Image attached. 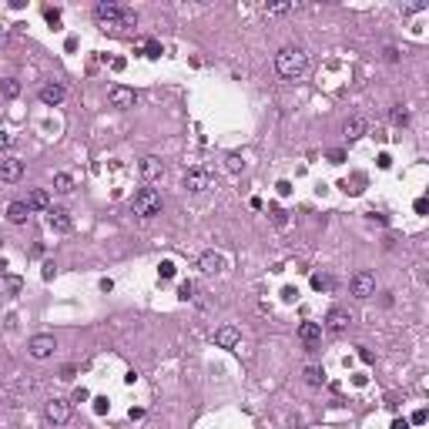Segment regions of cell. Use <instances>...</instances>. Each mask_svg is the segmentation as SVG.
<instances>
[{
  "label": "cell",
  "instance_id": "cell-30",
  "mask_svg": "<svg viewBox=\"0 0 429 429\" xmlns=\"http://www.w3.org/2000/svg\"><path fill=\"white\" fill-rule=\"evenodd\" d=\"M44 17H47L50 27H61V10H57V7H47V10H44Z\"/></svg>",
  "mask_w": 429,
  "mask_h": 429
},
{
  "label": "cell",
  "instance_id": "cell-24",
  "mask_svg": "<svg viewBox=\"0 0 429 429\" xmlns=\"http://www.w3.org/2000/svg\"><path fill=\"white\" fill-rule=\"evenodd\" d=\"M292 10H299V4H275V7H265V14L278 17V14H292Z\"/></svg>",
  "mask_w": 429,
  "mask_h": 429
},
{
  "label": "cell",
  "instance_id": "cell-3",
  "mask_svg": "<svg viewBox=\"0 0 429 429\" xmlns=\"http://www.w3.org/2000/svg\"><path fill=\"white\" fill-rule=\"evenodd\" d=\"M161 208H164V202H161L158 188H141L131 198V215H138V218H154V215H161Z\"/></svg>",
  "mask_w": 429,
  "mask_h": 429
},
{
  "label": "cell",
  "instance_id": "cell-43",
  "mask_svg": "<svg viewBox=\"0 0 429 429\" xmlns=\"http://www.w3.org/2000/svg\"><path fill=\"white\" fill-rule=\"evenodd\" d=\"M392 429H409V422H406V419H396V422H392Z\"/></svg>",
  "mask_w": 429,
  "mask_h": 429
},
{
  "label": "cell",
  "instance_id": "cell-11",
  "mask_svg": "<svg viewBox=\"0 0 429 429\" xmlns=\"http://www.w3.org/2000/svg\"><path fill=\"white\" fill-rule=\"evenodd\" d=\"M24 178V161L20 158H4L0 161V181H7V185H14V181Z\"/></svg>",
  "mask_w": 429,
  "mask_h": 429
},
{
  "label": "cell",
  "instance_id": "cell-21",
  "mask_svg": "<svg viewBox=\"0 0 429 429\" xmlns=\"http://www.w3.org/2000/svg\"><path fill=\"white\" fill-rule=\"evenodd\" d=\"M302 376H305L308 386H322V382H325V373L319 369V365H305V373H302Z\"/></svg>",
  "mask_w": 429,
  "mask_h": 429
},
{
  "label": "cell",
  "instance_id": "cell-13",
  "mask_svg": "<svg viewBox=\"0 0 429 429\" xmlns=\"http://www.w3.org/2000/svg\"><path fill=\"white\" fill-rule=\"evenodd\" d=\"M64 97H67V91H64V84H57V81H47L41 88V101L47 107H57V104H64Z\"/></svg>",
  "mask_w": 429,
  "mask_h": 429
},
{
  "label": "cell",
  "instance_id": "cell-22",
  "mask_svg": "<svg viewBox=\"0 0 429 429\" xmlns=\"http://www.w3.org/2000/svg\"><path fill=\"white\" fill-rule=\"evenodd\" d=\"M268 215H272V221H275L278 228H285V225H289V215H285V208H282V205H268Z\"/></svg>",
  "mask_w": 429,
  "mask_h": 429
},
{
  "label": "cell",
  "instance_id": "cell-36",
  "mask_svg": "<svg viewBox=\"0 0 429 429\" xmlns=\"http://www.w3.org/2000/svg\"><path fill=\"white\" fill-rule=\"evenodd\" d=\"M426 419H429V413H426V409H416V413H413V422H416V426H422Z\"/></svg>",
  "mask_w": 429,
  "mask_h": 429
},
{
  "label": "cell",
  "instance_id": "cell-42",
  "mask_svg": "<svg viewBox=\"0 0 429 429\" xmlns=\"http://www.w3.org/2000/svg\"><path fill=\"white\" fill-rule=\"evenodd\" d=\"M74 376H77V373H74V365H64V373H61V379H74Z\"/></svg>",
  "mask_w": 429,
  "mask_h": 429
},
{
  "label": "cell",
  "instance_id": "cell-1",
  "mask_svg": "<svg viewBox=\"0 0 429 429\" xmlns=\"http://www.w3.org/2000/svg\"><path fill=\"white\" fill-rule=\"evenodd\" d=\"M94 20L101 31H111V34H121L128 27H138V17L134 10L121 7V4H97L94 7Z\"/></svg>",
  "mask_w": 429,
  "mask_h": 429
},
{
  "label": "cell",
  "instance_id": "cell-18",
  "mask_svg": "<svg viewBox=\"0 0 429 429\" xmlns=\"http://www.w3.org/2000/svg\"><path fill=\"white\" fill-rule=\"evenodd\" d=\"M365 131H369V124H365V118H349L346 124H342V134H346L349 141H356V138H362Z\"/></svg>",
  "mask_w": 429,
  "mask_h": 429
},
{
  "label": "cell",
  "instance_id": "cell-12",
  "mask_svg": "<svg viewBox=\"0 0 429 429\" xmlns=\"http://www.w3.org/2000/svg\"><path fill=\"white\" fill-rule=\"evenodd\" d=\"M47 225H50V232H57V235H67L74 228V221H71V215H67L64 208H50L47 211Z\"/></svg>",
  "mask_w": 429,
  "mask_h": 429
},
{
  "label": "cell",
  "instance_id": "cell-10",
  "mask_svg": "<svg viewBox=\"0 0 429 429\" xmlns=\"http://www.w3.org/2000/svg\"><path fill=\"white\" fill-rule=\"evenodd\" d=\"M54 349H57V342H54V335H47V332H37L31 342H27V352H31L34 359H47Z\"/></svg>",
  "mask_w": 429,
  "mask_h": 429
},
{
  "label": "cell",
  "instance_id": "cell-27",
  "mask_svg": "<svg viewBox=\"0 0 429 429\" xmlns=\"http://www.w3.org/2000/svg\"><path fill=\"white\" fill-rule=\"evenodd\" d=\"M392 121H396V124H406V121H409V111H406V104H396V107H392Z\"/></svg>",
  "mask_w": 429,
  "mask_h": 429
},
{
  "label": "cell",
  "instance_id": "cell-15",
  "mask_svg": "<svg viewBox=\"0 0 429 429\" xmlns=\"http://www.w3.org/2000/svg\"><path fill=\"white\" fill-rule=\"evenodd\" d=\"M299 339L305 342L308 349H316L322 342V322H302L299 325Z\"/></svg>",
  "mask_w": 429,
  "mask_h": 429
},
{
  "label": "cell",
  "instance_id": "cell-23",
  "mask_svg": "<svg viewBox=\"0 0 429 429\" xmlns=\"http://www.w3.org/2000/svg\"><path fill=\"white\" fill-rule=\"evenodd\" d=\"M312 289H316V292H329V289H332V278L322 275V272H316V275H312Z\"/></svg>",
  "mask_w": 429,
  "mask_h": 429
},
{
  "label": "cell",
  "instance_id": "cell-4",
  "mask_svg": "<svg viewBox=\"0 0 429 429\" xmlns=\"http://www.w3.org/2000/svg\"><path fill=\"white\" fill-rule=\"evenodd\" d=\"M71 413H74V403L64 396H50L47 403H44V416H47V422H54V426H67L71 422Z\"/></svg>",
  "mask_w": 429,
  "mask_h": 429
},
{
  "label": "cell",
  "instance_id": "cell-37",
  "mask_svg": "<svg viewBox=\"0 0 429 429\" xmlns=\"http://www.w3.org/2000/svg\"><path fill=\"white\" fill-rule=\"evenodd\" d=\"M426 211H429V202L426 198H416V215H426Z\"/></svg>",
  "mask_w": 429,
  "mask_h": 429
},
{
  "label": "cell",
  "instance_id": "cell-9",
  "mask_svg": "<svg viewBox=\"0 0 429 429\" xmlns=\"http://www.w3.org/2000/svg\"><path fill=\"white\" fill-rule=\"evenodd\" d=\"M138 175H141V181L145 185H151V181H161L164 178V161H158V158H141L138 161Z\"/></svg>",
  "mask_w": 429,
  "mask_h": 429
},
{
  "label": "cell",
  "instance_id": "cell-7",
  "mask_svg": "<svg viewBox=\"0 0 429 429\" xmlns=\"http://www.w3.org/2000/svg\"><path fill=\"white\" fill-rule=\"evenodd\" d=\"M107 101H111V107H121V111H128V107L138 104V91L128 88V84H114V88L107 91Z\"/></svg>",
  "mask_w": 429,
  "mask_h": 429
},
{
  "label": "cell",
  "instance_id": "cell-39",
  "mask_svg": "<svg viewBox=\"0 0 429 429\" xmlns=\"http://www.w3.org/2000/svg\"><path fill=\"white\" fill-rule=\"evenodd\" d=\"M10 145H14V138H10L7 131H0V148H10Z\"/></svg>",
  "mask_w": 429,
  "mask_h": 429
},
{
  "label": "cell",
  "instance_id": "cell-6",
  "mask_svg": "<svg viewBox=\"0 0 429 429\" xmlns=\"http://www.w3.org/2000/svg\"><path fill=\"white\" fill-rule=\"evenodd\" d=\"M352 322H356V316H352L349 308H342V305L329 308V316H325V329H329V332H335V335L349 332V325H352Z\"/></svg>",
  "mask_w": 429,
  "mask_h": 429
},
{
  "label": "cell",
  "instance_id": "cell-38",
  "mask_svg": "<svg viewBox=\"0 0 429 429\" xmlns=\"http://www.w3.org/2000/svg\"><path fill=\"white\" fill-rule=\"evenodd\" d=\"M386 61H389V64H396V61H399V50L396 47H386Z\"/></svg>",
  "mask_w": 429,
  "mask_h": 429
},
{
  "label": "cell",
  "instance_id": "cell-33",
  "mask_svg": "<svg viewBox=\"0 0 429 429\" xmlns=\"http://www.w3.org/2000/svg\"><path fill=\"white\" fill-rule=\"evenodd\" d=\"M84 399H91V392H88V389H74V399H71V403H84Z\"/></svg>",
  "mask_w": 429,
  "mask_h": 429
},
{
  "label": "cell",
  "instance_id": "cell-8",
  "mask_svg": "<svg viewBox=\"0 0 429 429\" xmlns=\"http://www.w3.org/2000/svg\"><path fill=\"white\" fill-rule=\"evenodd\" d=\"M181 185H185V191L202 194V191H208V188H211V175H208L205 168H191V171H185Z\"/></svg>",
  "mask_w": 429,
  "mask_h": 429
},
{
  "label": "cell",
  "instance_id": "cell-34",
  "mask_svg": "<svg viewBox=\"0 0 429 429\" xmlns=\"http://www.w3.org/2000/svg\"><path fill=\"white\" fill-rule=\"evenodd\" d=\"M419 10H426V4H422V0H419V4H406L403 14H419Z\"/></svg>",
  "mask_w": 429,
  "mask_h": 429
},
{
  "label": "cell",
  "instance_id": "cell-16",
  "mask_svg": "<svg viewBox=\"0 0 429 429\" xmlns=\"http://www.w3.org/2000/svg\"><path fill=\"white\" fill-rule=\"evenodd\" d=\"M198 265H202L205 275H218V272H225V255L221 251H205Z\"/></svg>",
  "mask_w": 429,
  "mask_h": 429
},
{
  "label": "cell",
  "instance_id": "cell-14",
  "mask_svg": "<svg viewBox=\"0 0 429 429\" xmlns=\"http://www.w3.org/2000/svg\"><path fill=\"white\" fill-rule=\"evenodd\" d=\"M238 342H242V332H238L235 325H221L218 332H215V346L218 349H238Z\"/></svg>",
  "mask_w": 429,
  "mask_h": 429
},
{
  "label": "cell",
  "instance_id": "cell-5",
  "mask_svg": "<svg viewBox=\"0 0 429 429\" xmlns=\"http://www.w3.org/2000/svg\"><path fill=\"white\" fill-rule=\"evenodd\" d=\"M349 292H352V295H356V299H373L376 295V275L373 272H356V275L349 278Z\"/></svg>",
  "mask_w": 429,
  "mask_h": 429
},
{
  "label": "cell",
  "instance_id": "cell-19",
  "mask_svg": "<svg viewBox=\"0 0 429 429\" xmlns=\"http://www.w3.org/2000/svg\"><path fill=\"white\" fill-rule=\"evenodd\" d=\"M27 215H31V208H27L24 202H10L7 205V221H10V225H24Z\"/></svg>",
  "mask_w": 429,
  "mask_h": 429
},
{
  "label": "cell",
  "instance_id": "cell-26",
  "mask_svg": "<svg viewBox=\"0 0 429 429\" xmlns=\"http://www.w3.org/2000/svg\"><path fill=\"white\" fill-rule=\"evenodd\" d=\"M225 164H228V171H242L245 168V158H242V154H228Z\"/></svg>",
  "mask_w": 429,
  "mask_h": 429
},
{
  "label": "cell",
  "instance_id": "cell-2",
  "mask_svg": "<svg viewBox=\"0 0 429 429\" xmlns=\"http://www.w3.org/2000/svg\"><path fill=\"white\" fill-rule=\"evenodd\" d=\"M275 71L285 81H299L302 74L308 71V54L302 47H282L275 54Z\"/></svg>",
  "mask_w": 429,
  "mask_h": 429
},
{
  "label": "cell",
  "instance_id": "cell-41",
  "mask_svg": "<svg viewBox=\"0 0 429 429\" xmlns=\"http://www.w3.org/2000/svg\"><path fill=\"white\" fill-rule=\"evenodd\" d=\"M10 41V31H7V27H4V24H0V47H4V44H7Z\"/></svg>",
  "mask_w": 429,
  "mask_h": 429
},
{
  "label": "cell",
  "instance_id": "cell-29",
  "mask_svg": "<svg viewBox=\"0 0 429 429\" xmlns=\"http://www.w3.org/2000/svg\"><path fill=\"white\" fill-rule=\"evenodd\" d=\"M158 275H161V278H175V262L164 259L161 265H158Z\"/></svg>",
  "mask_w": 429,
  "mask_h": 429
},
{
  "label": "cell",
  "instance_id": "cell-25",
  "mask_svg": "<svg viewBox=\"0 0 429 429\" xmlns=\"http://www.w3.org/2000/svg\"><path fill=\"white\" fill-rule=\"evenodd\" d=\"M0 91H4V94H7V97H17V94H20V81H14V77H7V81L0 84Z\"/></svg>",
  "mask_w": 429,
  "mask_h": 429
},
{
  "label": "cell",
  "instance_id": "cell-40",
  "mask_svg": "<svg viewBox=\"0 0 429 429\" xmlns=\"http://www.w3.org/2000/svg\"><path fill=\"white\" fill-rule=\"evenodd\" d=\"M282 295H285V302H292L295 295H299V289H292V285H289V289H282Z\"/></svg>",
  "mask_w": 429,
  "mask_h": 429
},
{
  "label": "cell",
  "instance_id": "cell-31",
  "mask_svg": "<svg viewBox=\"0 0 429 429\" xmlns=\"http://www.w3.org/2000/svg\"><path fill=\"white\" fill-rule=\"evenodd\" d=\"M145 57H161V44H158V41H148L145 44Z\"/></svg>",
  "mask_w": 429,
  "mask_h": 429
},
{
  "label": "cell",
  "instance_id": "cell-32",
  "mask_svg": "<svg viewBox=\"0 0 429 429\" xmlns=\"http://www.w3.org/2000/svg\"><path fill=\"white\" fill-rule=\"evenodd\" d=\"M54 272H57V265H54V262H44V272H41V275H44V282H50V278H54Z\"/></svg>",
  "mask_w": 429,
  "mask_h": 429
},
{
  "label": "cell",
  "instance_id": "cell-17",
  "mask_svg": "<svg viewBox=\"0 0 429 429\" xmlns=\"http://www.w3.org/2000/svg\"><path fill=\"white\" fill-rule=\"evenodd\" d=\"M27 208H31V211H47L50 208V194L47 191H44V188H34V191L31 194H27Z\"/></svg>",
  "mask_w": 429,
  "mask_h": 429
},
{
  "label": "cell",
  "instance_id": "cell-20",
  "mask_svg": "<svg viewBox=\"0 0 429 429\" xmlns=\"http://www.w3.org/2000/svg\"><path fill=\"white\" fill-rule=\"evenodd\" d=\"M54 191L57 194H71L74 191V178L64 175V171H57V175H54Z\"/></svg>",
  "mask_w": 429,
  "mask_h": 429
},
{
  "label": "cell",
  "instance_id": "cell-35",
  "mask_svg": "<svg viewBox=\"0 0 429 429\" xmlns=\"http://www.w3.org/2000/svg\"><path fill=\"white\" fill-rule=\"evenodd\" d=\"M278 194H282V198H289V194H292V181H278Z\"/></svg>",
  "mask_w": 429,
  "mask_h": 429
},
{
  "label": "cell",
  "instance_id": "cell-28",
  "mask_svg": "<svg viewBox=\"0 0 429 429\" xmlns=\"http://www.w3.org/2000/svg\"><path fill=\"white\" fill-rule=\"evenodd\" d=\"M178 299H185V302L194 299V282H181L178 285Z\"/></svg>",
  "mask_w": 429,
  "mask_h": 429
}]
</instances>
